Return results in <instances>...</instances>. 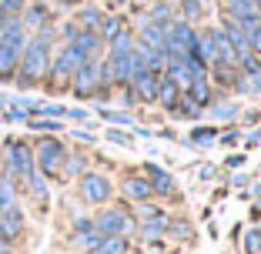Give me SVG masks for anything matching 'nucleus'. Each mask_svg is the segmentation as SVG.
Segmentation results:
<instances>
[{
  "label": "nucleus",
  "instance_id": "obj_1",
  "mask_svg": "<svg viewBox=\"0 0 261 254\" xmlns=\"http://www.w3.org/2000/svg\"><path fill=\"white\" fill-rule=\"evenodd\" d=\"M54 44H57V23H47L37 34H31V40H27V47L20 54V64H17V74H14L17 91H34V87L44 84L47 70H50Z\"/></svg>",
  "mask_w": 261,
  "mask_h": 254
},
{
  "label": "nucleus",
  "instance_id": "obj_2",
  "mask_svg": "<svg viewBox=\"0 0 261 254\" xmlns=\"http://www.w3.org/2000/svg\"><path fill=\"white\" fill-rule=\"evenodd\" d=\"M0 161H4V174L17 181V187L27 184V177L34 174V144L23 137H4L0 144Z\"/></svg>",
  "mask_w": 261,
  "mask_h": 254
},
{
  "label": "nucleus",
  "instance_id": "obj_3",
  "mask_svg": "<svg viewBox=\"0 0 261 254\" xmlns=\"http://www.w3.org/2000/svg\"><path fill=\"white\" fill-rule=\"evenodd\" d=\"M67 157V144L61 137H40L34 144V167L50 181V177H61V164Z\"/></svg>",
  "mask_w": 261,
  "mask_h": 254
},
{
  "label": "nucleus",
  "instance_id": "obj_4",
  "mask_svg": "<svg viewBox=\"0 0 261 254\" xmlns=\"http://www.w3.org/2000/svg\"><path fill=\"white\" fill-rule=\"evenodd\" d=\"M97 87H100V57L97 61H84L70 77V94L77 100H91L97 94Z\"/></svg>",
  "mask_w": 261,
  "mask_h": 254
},
{
  "label": "nucleus",
  "instance_id": "obj_5",
  "mask_svg": "<svg viewBox=\"0 0 261 254\" xmlns=\"http://www.w3.org/2000/svg\"><path fill=\"white\" fill-rule=\"evenodd\" d=\"M77 194H81V201H84V204H108L111 194H114V187H111V181L104 174L87 171V174L77 177Z\"/></svg>",
  "mask_w": 261,
  "mask_h": 254
},
{
  "label": "nucleus",
  "instance_id": "obj_6",
  "mask_svg": "<svg viewBox=\"0 0 261 254\" xmlns=\"http://www.w3.org/2000/svg\"><path fill=\"white\" fill-rule=\"evenodd\" d=\"M191 47H194V34H191V27H188L185 20L164 27V50H168L171 61H174V57H188Z\"/></svg>",
  "mask_w": 261,
  "mask_h": 254
},
{
  "label": "nucleus",
  "instance_id": "obj_7",
  "mask_svg": "<svg viewBox=\"0 0 261 254\" xmlns=\"http://www.w3.org/2000/svg\"><path fill=\"white\" fill-rule=\"evenodd\" d=\"M94 228H97L104 238H127V234L134 231V221H130V214H124V211L108 208V211H100V214L94 217Z\"/></svg>",
  "mask_w": 261,
  "mask_h": 254
},
{
  "label": "nucleus",
  "instance_id": "obj_8",
  "mask_svg": "<svg viewBox=\"0 0 261 254\" xmlns=\"http://www.w3.org/2000/svg\"><path fill=\"white\" fill-rule=\"evenodd\" d=\"M20 23L27 27V34H37L40 27L54 23V14H50V7L44 0H27V7L20 10Z\"/></svg>",
  "mask_w": 261,
  "mask_h": 254
},
{
  "label": "nucleus",
  "instance_id": "obj_9",
  "mask_svg": "<svg viewBox=\"0 0 261 254\" xmlns=\"http://www.w3.org/2000/svg\"><path fill=\"white\" fill-rule=\"evenodd\" d=\"M23 231H27V214H23L20 204H14V208H7V211H0V234H4V238L17 244V238H20Z\"/></svg>",
  "mask_w": 261,
  "mask_h": 254
},
{
  "label": "nucleus",
  "instance_id": "obj_10",
  "mask_svg": "<svg viewBox=\"0 0 261 254\" xmlns=\"http://www.w3.org/2000/svg\"><path fill=\"white\" fill-rule=\"evenodd\" d=\"M27 40H31V34L20 23V17H4V23H0V44L14 47V50H23Z\"/></svg>",
  "mask_w": 261,
  "mask_h": 254
},
{
  "label": "nucleus",
  "instance_id": "obj_11",
  "mask_svg": "<svg viewBox=\"0 0 261 254\" xmlns=\"http://www.w3.org/2000/svg\"><path fill=\"white\" fill-rule=\"evenodd\" d=\"M20 194H27V197H31L40 211H44V208H47V201H50V181H47L40 171H34V174L27 177V184L20 187Z\"/></svg>",
  "mask_w": 261,
  "mask_h": 254
},
{
  "label": "nucleus",
  "instance_id": "obj_12",
  "mask_svg": "<svg viewBox=\"0 0 261 254\" xmlns=\"http://www.w3.org/2000/svg\"><path fill=\"white\" fill-rule=\"evenodd\" d=\"M158 84H161V77H158V70H141V74H134V80H130V87H134V97L138 100H158Z\"/></svg>",
  "mask_w": 261,
  "mask_h": 254
},
{
  "label": "nucleus",
  "instance_id": "obj_13",
  "mask_svg": "<svg viewBox=\"0 0 261 254\" xmlns=\"http://www.w3.org/2000/svg\"><path fill=\"white\" fill-rule=\"evenodd\" d=\"M70 44L81 50V57H84V61H97V57H100V47H104V40L97 37V31H81L74 40H70Z\"/></svg>",
  "mask_w": 261,
  "mask_h": 254
},
{
  "label": "nucleus",
  "instance_id": "obj_14",
  "mask_svg": "<svg viewBox=\"0 0 261 254\" xmlns=\"http://www.w3.org/2000/svg\"><path fill=\"white\" fill-rule=\"evenodd\" d=\"M23 50H14V47H4L0 44V84H14V74H17V64H20Z\"/></svg>",
  "mask_w": 261,
  "mask_h": 254
},
{
  "label": "nucleus",
  "instance_id": "obj_15",
  "mask_svg": "<svg viewBox=\"0 0 261 254\" xmlns=\"http://www.w3.org/2000/svg\"><path fill=\"white\" fill-rule=\"evenodd\" d=\"M14 204H20V187H17V181L10 174L0 171V211L14 208Z\"/></svg>",
  "mask_w": 261,
  "mask_h": 254
},
{
  "label": "nucleus",
  "instance_id": "obj_16",
  "mask_svg": "<svg viewBox=\"0 0 261 254\" xmlns=\"http://www.w3.org/2000/svg\"><path fill=\"white\" fill-rule=\"evenodd\" d=\"M141 47L168 54V50H164V27H158V23H151V20H147L144 27H141Z\"/></svg>",
  "mask_w": 261,
  "mask_h": 254
},
{
  "label": "nucleus",
  "instance_id": "obj_17",
  "mask_svg": "<svg viewBox=\"0 0 261 254\" xmlns=\"http://www.w3.org/2000/svg\"><path fill=\"white\" fill-rule=\"evenodd\" d=\"M261 14V0H228V17L245 20V17H258Z\"/></svg>",
  "mask_w": 261,
  "mask_h": 254
},
{
  "label": "nucleus",
  "instance_id": "obj_18",
  "mask_svg": "<svg viewBox=\"0 0 261 254\" xmlns=\"http://www.w3.org/2000/svg\"><path fill=\"white\" fill-rule=\"evenodd\" d=\"M124 194H127L130 201H141V204H144L154 191H151V184H147V177H127V181H124Z\"/></svg>",
  "mask_w": 261,
  "mask_h": 254
},
{
  "label": "nucleus",
  "instance_id": "obj_19",
  "mask_svg": "<svg viewBox=\"0 0 261 254\" xmlns=\"http://www.w3.org/2000/svg\"><path fill=\"white\" fill-rule=\"evenodd\" d=\"M81 174H87V157L84 154H67L61 164V177L70 181V177H81Z\"/></svg>",
  "mask_w": 261,
  "mask_h": 254
},
{
  "label": "nucleus",
  "instance_id": "obj_20",
  "mask_svg": "<svg viewBox=\"0 0 261 254\" xmlns=\"http://www.w3.org/2000/svg\"><path fill=\"white\" fill-rule=\"evenodd\" d=\"M100 238H104V234L97 231V228H74V244L77 247H84V251H94V247L100 244Z\"/></svg>",
  "mask_w": 261,
  "mask_h": 254
},
{
  "label": "nucleus",
  "instance_id": "obj_21",
  "mask_svg": "<svg viewBox=\"0 0 261 254\" xmlns=\"http://www.w3.org/2000/svg\"><path fill=\"white\" fill-rule=\"evenodd\" d=\"M23 124L37 134H61L64 131V121H57V117H27Z\"/></svg>",
  "mask_w": 261,
  "mask_h": 254
},
{
  "label": "nucleus",
  "instance_id": "obj_22",
  "mask_svg": "<svg viewBox=\"0 0 261 254\" xmlns=\"http://www.w3.org/2000/svg\"><path fill=\"white\" fill-rule=\"evenodd\" d=\"M147 174H151V181H147L151 191H158V194H171V191H174V181H171L161 167H147Z\"/></svg>",
  "mask_w": 261,
  "mask_h": 254
},
{
  "label": "nucleus",
  "instance_id": "obj_23",
  "mask_svg": "<svg viewBox=\"0 0 261 254\" xmlns=\"http://www.w3.org/2000/svg\"><path fill=\"white\" fill-rule=\"evenodd\" d=\"M91 254H127V241L124 238H100V244Z\"/></svg>",
  "mask_w": 261,
  "mask_h": 254
},
{
  "label": "nucleus",
  "instance_id": "obj_24",
  "mask_svg": "<svg viewBox=\"0 0 261 254\" xmlns=\"http://www.w3.org/2000/svg\"><path fill=\"white\" fill-rule=\"evenodd\" d=\"M100 17H104V14H100V10L97 7H84V10H81V14H77V27H81V31H97V23H100Z\"/></svg>",
  "mask_w": 261,
  "mask_h": 254
},
{
  "label": "nucleus",
  "instance_id": "obj_25",
  "mask_svg": "<svg viewBox=\"0 0 261 254\" xmlns=\"http://www.w3.org/2000/svg\"><path fill=\"white\" fill-rule=\"evenodd\" d=\"M117 34H121V20H117V17H100L97 37H100V40H114Z\"/></svg>",
  "mask_w": 261,
  "mask_h": 254
},
{
  "label": "nucleus",
  "instance_id": "obj_26",
  "mask_svg": "<svg viewBox=\"0 0 261 254\" xmlns=\"http://www.w3.org/2000/svg\"><path fill=\"white\" fill-rule=\"evenodd\" d=\"M158 97H161L164 107H174V100H177V87L171 84V80H161V84H158Z\"/></svg>",
  "mask_w": 261,
  "mask_h": 254
},
{
  "label": "nucleus",
  "instance_id": "obj_27",
  "mask_svg": "<svg viewBox=\"0 0 261 254\" xmlns=\"http://www.w3.org/2000/svg\"><path fill=\"white\" fill-rule=\"evenodd\" d=\"M191 100H194V104H204V100H207V84H204V74H198V77L191 80Z\"/></svg>",
  "mask_w": 261,
  "mask_h": 254
},
{
  "label": "nucleus",
  "instance_id": "obj_28",
  "mask_svg": "<svg viewBox=\"0 0 261 254\" xmlns=\"http://www.w3.org/2000/svg\"><path fill=\"white\" fill-rule=\"evenodd\" d=\"M23 7H27V0H0V10L7 17H20Z\"/></svg>",
  "mask_w": 261,
  "mask_h": 254
},
{
  "label": "nucleus",
  "instance_id": "obj_29",
  "mask_svg": "<svg viewBox=\"0 0 261 254\" xmlns=\"http://www.w3.org/2000/svg\"><path fill=\"white\" fill-rule=\"evenodd\" d=\"M245 247H248V254H261V231H251V234H248Z\"/></svg>",
  "mask_w": 261,
  "mask_h": 254
},
{
  "label": "nucleus",
  "instance_id": "obj_30",
  "mask_svg": "<svg viewBox=\"0 0 261 254\" xmlns=\"http://www.w3.org/2000/svg\"><path fill=\"white\" fill-rule=\"evenodd\" d=\"M100 117H104V121H111V124H130V117L127 114H117V110H100Z\"/></svg>",
  "mask_w": 261,
  "mask_h": 254
},
{
  "label": "nucleus",
  "instance_id": "obj_31",
  "mask_svg": "<svg viewBox=\"0 0 261 254\" xmlns=\"http://www.w3.org/2000/svg\"><path fill=\"white\" fill-rule=\"evenodd\" d=\"M64 117H70V121H77V124L91 121V117H87V110H81V107H67V114H64Z\"/></svg>",
  "mask_w": 261,
  "mask_h": 254
},
{
  "label": "nucleus",
  "instance_id": "obj_32",
  "mask_svg": "<svg viewBox=\"0 0 261 254\" xmlns=\"http://www.w3.org/2000/svg\"><path fill=\"white\" fill-rule=\"evenodd\" d=\"M215 140V131H194V144H201V147H207Z\"/></svg>",
  "mask_w": 261,
  "mask_h": 254
},
{
  "label": "nucleus",
  "instance_id": "obj_33",
  "mask_svg": "<svg viewBox=\"0 0 261 254\" xmlns=\"http://www.w3.org/2000/svg\"><path fill=\"white\" fill-rule=\"evenodd\" d=\"M248 47H251L254 54H261V27H258V31H251V34H248Z\"/></svg>",
  "mask_w": 261,
  "mask_h": 254
},
{
  "label": "nucleus",
  "instance_id": "obj_34",
  "mask_svg": "<svg viewBox=\"0 0 261 254\" xmlns=\"http://www.w3.org/2000/svg\"><path fill=\"white\" fill-rule=\"evenodd\" d=\"M108 137L114 140V144H124V147H130V137H127V134H121V131H108Z\"/></svg>",
  "mask_w": 261,
  "mask_h": 254
},
{
  "label": "nucleus",
  "instance_id": "obj_35",
  "mask_svg": "<svg viewBox=\"0 0 261 254\" xmlns=\"http://www.w3.org/2000/svg\"><path fill=\"white\" fill-rule=\"evenodd\" d=\"M0 254H17V244H14V241H7L4 234H0Z\"/></svg>",
  "mask_w": 261,
  "mask_h": 254
},
{
  "label": "nucleus",
  "instance_id": "obj_36",
  "mask_svg": "<svg viewBox=\"0 0 261 254\" xmlns=\"http://www.w3.org/2000/svg\"><path fill=\"white\" fill-rule=\"evenodd\" d=\"M185 14L188 17H198L201 14V4H198V0H185Z\"/></svg>",
  "mask_w": 261,
  "mask_h": 254
},
{
  "label": "nucleus",
  "instance_id": "obj_37",
  "mask_svg": "<svg viewBox=\"0 0 261 254\" xmlns=\"http://www.w3.org/2000/svg\"><path fill=\"white\" fill-rule=\"evenodd\" d=\"M215 117H234V107L224 104V107H215Z\"/></svg>",
  "mask_w": 261,
  "mask_h": 254
},
{
  "label": "nucleus",
  "instance_id": "obj_38",
  "mask_svg": "<svg viewBox=\"0 0 261 254\" xmlns=\"http://www.w3.org/2000/svg\"><path fill=\"white\" fill-rule=\"evenodd\" d=\"M161 17H168V7H164V4H158V7H154V20H161Z\"/></svg>",
  "mask_w": 261,
  "mask_h": 254
},
{
  "label": "nucleus",
  "instance_id": "obj_39",
  "mask_svg": "<svg viewBox=\"0 0 261 254\" xmlns=\"http://www.w3.org/2000/svg\"><path fill=\"white\" fill-rule=\"evenodd\" d=\"M54 4H61V7H81L84 0H54Z\"/></svg>",
  "mask_w": 261,
  "mask_h": 254
},
{
  "label": "nucleus",
  "instance_id": "obj_40",
  "mask_svg": "<svg viewBox=\"0 0 261 254\" xmlns=\"http://www.w3.org/2000/svg\"><path fill=\"white\" fill-rule=\"evenodd\" d=\"M74 137H77V140H94V134H87V131H74Z\"/></svg>",
  "mask_w": 261,
  "mask_h": 254
},
{
  "label": "nucleus",
  "instance_id": "obj_41",
  "mask_svg": "<svg viewBox=\"0 0 261 254\" xmlns=\"http://www.w3.org/2000/svg\"><path fill=\"white\" fill-rule=\"evenodd\" d=\"M7 104H10V97H7V94H4V91H0V110L7 107Z\"/></svg>",
  "mask_w": 261,
  "mask_h": 254
},
{
  "label": "nucleus",
  "instance_id": "obj_42",
  "mask_svg": "<svg viewBox=\"0 0 261 254\" xmlns=\"http://www.w3.org/2000/svg\"><path fill=\"white\" fill-rule=\"evenodd\" d=\"M0 171H4V161H0Z\"/></svg>",
  "mask_w": 261,
  "mask_h": 254
},
{
  "label": "nucleus",
  "instance_id": "obj_43",
  "mask_svg": "<svg viewBox=\"0 0 261 254\" xmlns=\"http://www.w3.org/2000/svg\"><path fill=\"white\" fill-rule=\"evenodd\" d=\"M0 140H4V134H0Z\"/></svg>",
  "mask_w": 261,
  "mask_h": 254
},
{
  "label": "nucleus",
  "instance_id": "obj_44",
  "mask_svg": "<svg viewBox=\"0 0 261 254\" xmlns=\"http://www.w3.org/2000/svg\"><path fill=\"white\" fill-rule=\"evenodd\" d=\"M258 194H261V187H258Z\"/></svg>",
  "mask_w": 261,
  "mask_h": 254
},
{
  "label": "nucleus",
  "instance_id": "obj_45",
  "mask_svg": "<svg viewBox=\"0 0 261 254\" xmlns=\"http://www.w3.org/2000/svg\"><path fill=\"white\" fill-rule=\"evenodd\" d=\"M114 4H117V0H114Z\"/></svg>",
  "mask_w": 261,
  "mask_h": 254
}]
</instances>
